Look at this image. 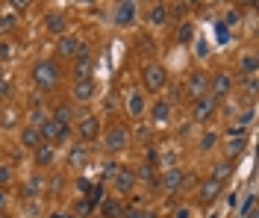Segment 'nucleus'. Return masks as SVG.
<instances>
[{
    "mask_svg": "<svg viewBox=\"0 0 259 218\" xmlns=\"http://www.w3.org/2000/svg\"><path fill=\"white\" fill-rule=\"evenodd\" d=\"M59 77H62V71H59L56 62H50V59H41V62H35V68H32V83L38 85L41 92L56 89Z\"/></svg>",
    "mask_w": 259,
    "mask_h": 218,
    "instance_id": "obj_1",
    "label": "nucleus"
},
{
    "mask_svg": "<svg viewBox=\"0 0 259 218\" xmlns=\"http://www.w3.org/2000/svg\"><path fill=\"white\" fill-rule=\"evenodd\" d=\"M38 133H41V139H45L48 145H56V142H68L71 127H62L59 121L48 118V121H41V124H38Z\"/></svg>",
    "mask_w": 259,
    "mask_h": 218,
    "instance_id": "obj_2",
    "label": "nucleus"
},
{
    "mask_svg": "<svg viewBox=\"0 0 259 218\" xmlns=\"http://www.w3.org/2000/svg\"><path fill=\"white\" fill-rule=\"evenodd\" d=\"M142 80H145L147 92H162L165 83H168V71H165L162 65H147L145 74H142Z\"/></svg>",
    "mask_w": 259,
    "mask_h": 218,
    "instance_id": "obj_3",
    "label": "nucleus"
},
{
    "mask_svg": "<svg viewBox=\"0 0 259 218\" xmlns=\"http://www.w3.org/2000/svg\"><path fill=\"white\" fill-rule=\"evenodd\" d=\"M92 74H95V59H92L89 48H82L80 56L74 59V77L77 80H92Z\"/></svg>",
    "mask_w": 259,
    "mask_h": 218,
    "instance_id": "obj_4",
    "label": "nucleus"
},
{
    "mask_svg": "<svg viewBox=\"0 0 259 218\" xmlns=\"http://www.w3.org/2000/svg\"><path fill=\"white\" fill-rule=\"evenodd\" d=\"M230 142H227V162H233V159H239L244 151V130L242 127H230Z\"/></svg>",
    "mask_w": 259,
    "mask_h": 218,
    "instance_id": "obj_5",
    "label": "nucleus"
},
{
    "mask_svg": "<svg viewBox=\"0 0 259 218\" xmlns=\"http://www.w3.org/2000/svg\"><path fill=\"white\" fill-rule=\"evenodd\" d=\"M215 106H218V101H215L212 95H203V98H197V101H194L192 118H194V121H206V118H212Z\"/></svg>",
    "mask_w": 259,
    "mask_h": 218,
    "instance_id": "obj_6",
    "label": "nucleus"
},
{
    "mask_svg": "<svg viewBox=\"0 0 259 218\" xmlns=\"http://www.w3.org/2000/svg\"><path fill=\"white\" fill-rule=\"evenodd\" d=\"M206 89H209V77H206L203 71L192 74V77H189V83H186V92H189V98H192V101L203 98V95H206Z\"/></svg>",
    "mask_w": 259,
    "mask_h": 218,
    "instance_id": "obj_7",
    "label": "nucleus"
},
{
    "mask_svg": "<svg viewBox=\"0 0 259 218\" xmlns=\"http://www.w3.org/2000/svg\"><path fill=\"white\" fill-rule=\"evenodd\" d=\"M82 48H85V45H82L77 35H62V38H59V48H56V51H59V56H62V59H77Z\"/></svg>",
    "mask_w": 259,
    "mask_h": 218,
    "instance_id": "obj_8",
    "label": "nucleus"
},
{
    "mask_svg": "<svg viewBox=\"0 0 259 218\" xmlns=\"http://www.w3.org/2000/svg\"><path fill=\"white\" fill-rule=\"evenodd\" d=\"M136 9H139V6H136V3H133V0H124V3H118V6H115V24H118V27H127V24H133V21H136Z\"/></svg>",
    "mask_w": 259,
    "mask_h": 218,
    "instance_id": "obj_9",
    "label": "nucleus"
},
{
    "mask_svg": "<svg viewBox=\"0 0 259 218\" xmlns=\"http://www.w3.org/2000/svg\"><path fill=\"white\" fill-rule=\"evenodd\" d=\"M127 142H130V130L127 127H112L109 136H106V148H109L112 153H118L121 148H127Z\"/></svg>",
    "mask_w": 259,
    "mask_h": 218,
    "instance_id": "obj_10",
    "label": "nucleus"
},
{
    "mask_svg": "<svg viewBox=\"0 0 259 218\" xmlns=\"http://www.w3.org/2000/svg\"><path fill=\"white\" fill-rule=\"evenodd\" d=\"M112 183H115V189H118L121 195H127V192L136 189V174L127 171V168H121V171H115L112 174Z\"/></svg>",
    "mask_w": 259,
    "mask_h": 218,
    "instance_id": "obj_11",
    "label": "nucleus"
},
{
    "mask_svg": "<svg viewBox=\"0 0 259 218\" xmlns=\"http://www.w3.org/2000/svg\"><path fill=\"white\" fill-rule=\"evenodd\" d=\"M230 89H233V77L230 74H215V80L209 83V95L218 101V98L230 95Z\"/></svg>",
    "mask_w": 259,
    "mask_h": 218,
    "instance_id": "obj_12",
    "label": "nucleus"
},
{
    "mask_svg": "<svg viewBox=\"0 0 259 218\" xmlns=\"http://www.w3.org/2000/svg\"><path fill=\"white\" fill-rule=\"evenodd\" d=\"M45 27H48L50 35H59V38H62L65 30H68V18H65L62 12H50V15L45 18Z\"/></svg>",
    "mask_w": 259,
    "mask_h": 218,
    "instance_id": "obj_13",
    "label": "nucleus"
},
{
    "mask_svg": "<svg viewBox=\"0 0 259 218\" xmlns=\"http://www.w3.org/2000/svg\"><path fill=\"white\" fill-rule=\"evenodd\" d=\"M183 180H186V174H183L180 168H168V171L162 174V189H165V192H177L180 186H183Z\"/></svg>",
    "mask_w": 259,
    "mask_h": 218,
    "instance_id": "obj_14",
    "label": "nucleus"
},
{
    "mask_svg": "<svg viewBox=\"0 0 259 218\" xmlns=\"http://www.w3.org/2000/svg\"><path fill=\"white\" fill-rule=\"evenodd\" d=\"M97 133H100V121H97L95 115L82 118V121H80V136H82V142H95Z\"/></svg>",
    "mask_w": 259,
    "mask_h": 218,
    "instance_id": "obj_15",
    "label": "nucleus"
},
{
    "mask_svg": "<svg viewBox=\"0 0 259 218\" xmlns=\"http://www.w3.org/2000/svg\"><path fill=\"white\" fill-rule=\"evenodd\" d=\"M218 195H221V183H218L215 177L203 180V186H200V203H212Z\"/></svg>",
    "mask_w": 259,
    "mask_h": 218,
    "instance_id": "obj_16",
    "label": "nucleus"
},
{
    "mask_svg": "<svg viewBox=\"0 0 259 218\" xmlns=\"http://www.w3.org/2000/svg\"><path fill=\"white\" fill-rule=\"evenodd\" d=\"M21 145H24V148H38V145H45V139H41V133H38V127L27 124V127L21 130Z\"/></svg>",
    "mask_w": 259,
    "mask_h": 218,
    "instance_id": "obj_17",
    "label": "nucleus"
},
{
    "mask_svg": "<svg viewBox=\"0 0 259 218\" xmlns=\"http://www.w3.org/2000/svg\"><path fill=\"white\" fill-rule=\"evenodd\" d=\"M95 95V80H77L74 83V101H92Z\"/></svg>",
    "mask_w": 259,
    "mask_h": 218,
    "instance_id": "obj_18",
    "label": "nucleus"
},
{
    "mask_svg": "<svg viewBox=\"0 0 259 218\" xmlns=\"http://www.w3.org/2000/svg\"><path fill=\"white\" fill-rule=\"evenodd\" d=\"M53 159H56V151H53V145H48V142H45V145H38V148H35V162H38L41 168H48Z\"/></svg>",
    "mask_w": 259,
    "mask_h": 218,
    "instance_id": "obj_19",
    "label": "nucleus"
},
{
    "mask_svg": "<svg viewBox=\"0 0 259 218\" xmlns=\"http://www.w3.org/2000/svg\"><path fill=\"white\" fill-rule=\"evenodd\" d=\"M127 109H130L133 118H142L145 115V95H142V92H133L130 101H127Z\"/></svg>",
    "mask_w": 259,
    "mask_h": 218,
    "instance_id": "obj_20",
    "label": "nucleus"
},
{
    "mask_svg": "<svg viewBox=\"0 0 259 218\" xmlns=\"http://www.w3.org/2000/svg\"><path fill=\"white\" fill-rule=\"evenodd\" d=\"M53 121H59L62 127H71V121H74V109L68 106V103H62V106H56V112H53Z\"/></svg>",
    "mask_w": 259,
    "mask_h": 218,
    "instance_id": "obj_21",
    "label": "nucleus"
},
{
    "mask_svg": "<svg viewBox=\"0 0 259 218\" xmlns=\"http://www.w3.org/2000/svg\"><path fill=\"white\" fill-rule=\"evenodd\" d=\"M150 115H153V121H156V124H165V121L171 118V106H168L165 101L153 103V112H150Z\"/></svg>",
    "mask_w": 259,
    "mask_h": 218,
    "instance_id": "obj_22",
    "label": "nucleus"
},
{
    "mask_svg": "<svg viewBox=\"0 0 259 218\" xmlns=\"http://www.w3.org/2000/svg\"><path fill=\"white\" fill-rule=\"evenodd\" d=\"M150 21H153V24H165V21H168V6H165V3H156V6L150 9Z\"/></svg>",
    "mask_w": 259,
    "mask_h": 218,
    "instance_id": "obj_23",
    "label": "nucleus"
},
{
    "mask_svg": "<svg viewBox=\"0 0 259 218\" xmlns=\"http://www.w3.org/2000/svg\"><path fill=\"white\" fill-rule=\"evenodd\" d=\"M177 38L183 41V45H186V41H192V38H194V24H192V21H183V24H180Z\"/></svg>",
    "mask_w": 259,
    "mask_h": 218,
    "instance_id": "obj_24",
    "label": "nucleus"
},
{
    "mask_svg": "<svg viewBox=\"0 0 259 218\" xmlns=\"http://www.w3.org/2000/svg\"><path fill=\"white\" fill-rule=\"evenodd\" d=\"M121 201H103V215L106 218H121Z\"/></svg>",
    "mask_w": 259,
    "mask_h": 218,
    "instance_id": "obj_25",
    "label": "nucleus"
},
{
    "mask_svg": "<svg viewBox=\"0 0 259 218\" xmlns=\"http://www.w3.org/2000/svg\"><path fill=\"white\" fill-rule=\"evenodd\" d=\"M68 159H71V165H82V162L89 159V156H85V148H82V145H74L71 153H68Z\"/></svg>",
    "mask_w": 259,
    "mask_h": 218,
    "instance_id": "obj_26",
    "label": "nucleus"
},
{
    "mask_svg": "<svg viewBox=\"0 0 259 218\" xmlns=\"http://www.w3.org/2000/svg\"><path fill=\"white\" fill-rule=\"evenodd\" d=\"M242 71L247 74V77H256V56H253V53L242 56Z\"/></svg>",
    "mask_w": 259,
    "mask_h": 218,
    "instance_id": "obj_27",
    "label": "nucleus"
},
{
    "mask_svg": "<svg viewBox=\"0 0 259 218\" xmlns=\"http://www.w3.org/2000/svg\"><path fill=\"white\" fill-rule=\"evenodd\" d=\"M15 15H0V33L6 35V33H12V30H15Z\"/></svg>",
    "mask_w": 259,
    "mask_h": 218,
    "instance_id": "obj_28",
    "label": "nucleus"
},
{
    "mask_svg": "<svg viewBox=\"0 0 259 218\" xmlns=\"http://www.w3.org/2000/svg\"><path fill=\"white\" fill-rule=\"evenodd\" d=\"M230 171H233V162H218V165H215V174H212V177H215V180L221 183V180H224V177L230 174Z\"/></svg>",
    "mask_w": 259,
    "mask_h": 218,
    "instance_id": "obj_29",
    "label": "nucleus"
},
{
    "mask_svg": "<svg viewBox=\"0 0 259 218\" xmlns=\"http://www.w3.org/2000/svg\"><path fill=\"white\" fill-rule=\"evenodd\" d=\"M253 203H256V198L250 195V198H247V201L242 203V209H239V215H244V218H256V215H253Z\"/></svg>",
    "mask_w": 259,
    "mask_h": 218,
    "instance_id": "obj_30",
    "label": "nucleus"
},
{
    "mask_svg": "<svg viewBox=\"0 0 259 218\" xmlns=\"http://www.w3.org/2000/svg\"><path fill=\"white\" fill-rule=\"evenodd\" d=\"M221 24H224L227 30H230V27H236V24H242V12H236V9H233V12H227V18L221 21Z\"/></svg>",
    "mask_w": 259,
    "mask_h": 218,
    "instance_id": "obj_31",
    "label": "nucleus"
},
{
    "mask_svg": "<svg viewBox=\"0 0 259 218\" xmlns=\"http://www.w3.org/2000/svg\"><path fill=\"white\" fill-rule=\"evenodd\" d=\"M215 142H218V136H215V133H206L203 139H200V151H212V148H215Z\"/></svg>",
    "mask_w": 259,
    "mask_h": 218,
    "instance_id": "obj_32",
    "label": "nucleus"
},
{
    "mask_svg": "<svg viewBox=\"0 0 259 218\" xmlns=\"http://www.w3.org/2000/svg\"><path fill=\"white\" fill-rule=\"evenodd\" d=\"M136 180H147V183H153V165H142Z\"/></svg>",
    "mask_w": 259,
    "mask_h": 218,
    "instance_id": "obj_33",
    "label": "nucleus"
},
{
    "mask_svg": "<svg viewBox=\"0 0 259 218\" xmlns=\"http://www.w3.org/2000/svg\"><path fill=\"white\" fill-rule=\"evenodd\" d=\"M215 33H218V41H221V45H224V41H230V30H227L221 21L215 24Z\"/></svg>",
    "mask_w": 259,
    "mask_h": 218,
    "instance_id": "obj_34",
    "label": "nucleus"
},
{
    "mask_svg": "<svg viewBox=\"0 0 259 218\" xmlns=\"http://www.w3.org/2000/svg\"><path fill=\"white\" fill-rule=\"evenodd\" d=\"M9 56H12V45L9 41H0V62H6Z\"/></svg>",
    "mask_w": 259,
    "mask_h": 218,
    "instance_id": "obj_35",
    "label": "nucleus"
},
{
    "mask_svg": "<svg viewBox=\"0 0 259 218\" xmlns=\"http://www.w3.org/2000/svg\"><path fill=\"white\" fill-rule=\"evenodd\" d=\"M9 180H12V168H9V165H0V186H6Z\"/></svg>",
    "mask_w": 259,
    "mask_h": 218,
    "instance_id": "obj_36",
    "label": "nucleus"
},
{
    "mask_svg": "<svg viewBox=\"0 0 259 218\" xmlns=\"http://www.w3.org/2000/svg\"><path fill=\"white\" fill-rule=\"evenodd\" d=\"M250 121H253V109H244L242 115H239V127L244 130V124H250Z\"/></svg>",
    "mask_w": 259,
    "mask_h": 218,
    "instance_id": "obj_37",
    "label": "nucleus"
},
{
    "mask_svg": "<svg viewBox=\"0 0 259 218\" xmlns=\"http://www.w3.org/2000/svg\"><path fill=\"white\" fill-rule=\"evenodd\" d=\"M38 189H41V180H38V177H32V180H30V186H27L24 192H30V195H35Z\"/></svg>",
    "mask_w": 259,
    "mask_h": 218,
    "instance_id": "obj_38",
    "label": "nucleus"
},
{
    "mask_svg": "<svg viewBox=\"0 0 259 218\" xmlns=\"http://www.w3.org/2000/svg\"><path fill=\"white\" fill-rule=\"evenodd\" d=\"M9 92H12V85L0 77V101H3V98H9Z\"/></svg>",
    "mask_w": 259,
    "mask_h": 218,
    "instance_id": "obj_39",
    "label": "nucleus"
},
{
    "mask_svg": "<svg viewBox=\"0 0 259 218\" xmlns=\"http://www.w3.org/2000/svg\"><path fill=\"white\" fill-rule=\"evenodd\" d=\"M124 218H153V215H150V212H142V209H130Z\"/></svg>",
    "mask_w": 259,
    "mask_h": 218,
    "instance_id": "obj_40",
    "label": "nucleus"
},
{
    "mask_svg": "<svg viewBox=\"0 0 259 218\" xmlns=\"http://www.w3.org/2000/svg\"><path fill=\"white\" fill-rule=\"evenodd\" d=\"M32 3L30 0H12V9H21V12H24V9H30Z\"/></svg>",
    "mask_w": 259,
    "mask_h": 218,
    "instance_id": "obj_41",
    "label": "nucleus"
},
{
    "mask_svg": "<svg viewBox=\"0 0 259 218\" xmlns=\"http://www.w3.org/2000/svg\"><path fill=\"white\" fill-rule=\"evenodd\" d=\"M244 89L253 95V92H256V77H247V80H244Z\"/></svg>",
    "mask_w": 259,
    "mask_h": 218,
    "instance_id": "obj_42",
    "label": "nucleus"
},
{
    "mask_svg": "<svg viewBox=\"0 0 259 218\" xmlns=\"http://www.w3.org/2000/svg\"><path fill=\"white\" fill-rule=\"evenodd\" d=\"M3 206H6V195L0 192V212H3Z\"/></svg>",
    "mask_w": 259,
    "mask_h": 218,
    "instance_id": "obj_43",
    "label": "nucleus"
},
{
    "mask_svg": "<svg viewBox=\"0 0 259 218\" xmlns=\"http://www.w3.org/2000/svg\"><path fill=\"white\" fill-rule=\"evenodd\" d=\"M177 218H189V209H180V212H177Z\"/></svg>",
    "mask_w": 259,
    "mask_h": 218,
    "instance_id": "obj_44",
    "label": "nucleus"
},
{
    "mask_svg": "<svg viewBox=\"0 0 259 218\" xmlns=\"http://www.w3.org/2000/svg\"><path fill=\"white\" fill-rule=\"evenodd\" d=\"M50 218H71V215H65V212H53Z\"/></svg>",
    "mask_w": 259,
    "mask_h": 218,
    "instance_id": "obj_45",
    "label": "nucleus"
},
{
    "mask_svg": "<svg viewBox=\"0 0 259 218\" xmlns=\"http://www.w3.org/2000/svg\"><path fill=\"white\" fill-rule=\"evenodd\" d=\"M206 218H218V212H212V215H206Z\"/></svg>",
    "mask_w": 259,
    "mask_h": 218,
    "instance_id": "obj_46",
    "label": "nucleus"
},
{
    "mask_svg": "<svg viewBox=\"0 0 259 218\" xmlns=\"http://www.w3.org/2000/svg\"><path fill=\"white\" fill-rule=\"evenodd\" d=\"M0 218H6V215H3V212H0Z\"/></svg>",
    "mask_w": 259,
    "mask_h": 218,
    "instance_id": "obj_47",
    "label": "nucleus"
}]
</instances>
